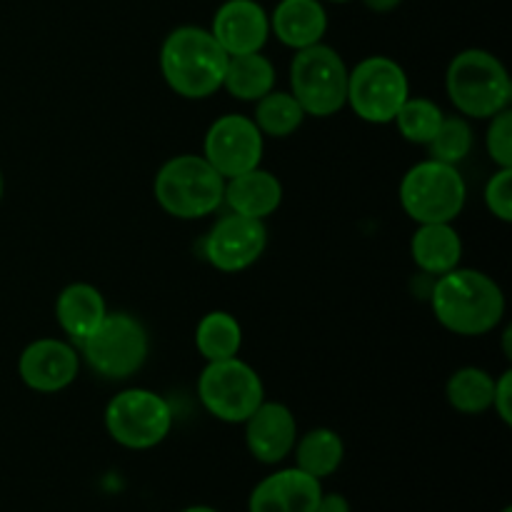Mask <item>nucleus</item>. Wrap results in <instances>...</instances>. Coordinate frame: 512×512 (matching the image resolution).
Returning <instances> with one entry per match:
<instances>
[{
    "mask_svg": "<svg viewBox=\"0 0 512 512\" xmlns=\"http://www.w3.org/2000/svg\"><path fill=\"white\" fill-rule=\"evenodd\" d=\"M225 178L203 155H178L155 175L160 208L180 220H198L220 208Z\"/></svg>",
    "mask_w": 512,
    "mask_h": 512,
    "instance_id": "obj_4",
    "label": "nucleus"
},
{
    "mask_svg": "<svg viewBox=\"0 0 512 512\" xmlns=\"http://www.w3.org/2000/svg\"><path fill=\"white\" fill-rule=\"evenodd\" d=\"M433 160L458 165L473 150V128L465 118H443L438 133L428 143Z\"/></svg>",
    "mask_w": 512,
    "mask_h": 512,
    "instance_id": "obj_27",
    "label": "nucleus"
},
{
    "mask_svg": "<svg viewBox=\"0 0 512 512\" xmlns=\"http://www.w3.org/2000/svg\"><path fill=\"white\" fill-rule=\"evenodd\" d=\"M0 198H3V173H0Z\"/></svg>",
    "mask_w": 512,
    "mask_h": 512,
    "instance_id": "obj_35",
    "label": "nucleus"
},
{
    "mask_svg": "<svg viewBox=\"0 0 512 512\" xmlns=\"http://www.w3.org/2000/svg\"><path fill=\"white\" fill-rule=\"evenodd\" d=\"M485 205L503 223L512 220V168H500L485 185Z\"/></svg>",
    "mask_w": 512,
    "mask_h": 512,
    "instance_id": "obj_29",
    "label": "nucleus"
},
{
    "mask_svg": "<svg viewBox=\"0 0 512 512\" xmlns=\"http://www.w3.org/2000/svg\"><path fill=\"white\" fill-rule=\"evenodd\" d=\"M443 110L428 98H408L400 105L398 115H395V125H398L400 135L408 143L428 145L433 135L438 133L440 123H443Z\"/></svg>",
    "mask_w": 512,
    "mask_h": 512,
    "instance_id": "obj_26",
    "label": "nucleus"
},
{
    "mask_svg": "<svg viewBox=\"0 0 512 512\" xmlns=\"http://www.w3.org/2000/svg\"><path fill=\"white\" fill-rule=\"evenodd\" d=\"M95 373L110 380H125L138 373L148 358V333L128 313H108L93 335L78 343Z\"/></svg>",
    "mask_w": 512,
    "mask_h": 512,
    "instance_id": "obj_9",
    "label": "nucleus"
},
{
    "mask_svg": "<svg viewBox=\"0 0 512 512\" xmlns=\"http://www.w3.org/2000/svg\"><path fill=\"white\" fill-rule=\"evenodd\" d=\"M465 180L455 165L425 160L400 183V205L415 223H453L465 208Z\"/></svg>",
    "mask_w": 512,
    "mask_h": 512,
    "instance_id": "obj_5",
    "label": "nucleus"
},
{
    "mask_svg": "<svg viewBox=\"0 0 512 512\" xmlns=\"http://www.w3.org/2000/svg\"><path fill=\"white\" fill-rule=\"evenodd\" d=\"M305 110L303 105L295 100L293 93H273L258 100V108H255L253 123L258 125V130L270 138H288L295 130L303 125Z\"/></svg>",
    "mask_w": 512,
    "mask_h": 512,
    "instance_id": "obj_25",
    "label": "nucleus"
},
{
    "mask_svg": "<svg viewBox=\"0 0 512 512\" xmlns=\"http://www.w3.org/2000/svg\"><path fill=\"white\" fill-rule=\"evenodd\" d=\"M290 85L305 115L328 118L348 103V68L330 45L298 50L290 63Z\"/></svg>",
    "mask_w": 512,
    "mask_h": 512,
    "instance_id": "obj_6",
    "label": "nucleus"
},
{
    "mask_svg": "<svg viewBox=\"0 0 512 512\" xmlns=\"http://www.w3.org/2000/svg\"><path fill=\"white\" fill-rule=\"evenodd\" d=\"M415 265L430 275H443L458 268L463 258V243L450 223H423L410 243Z\"/></svg>",
    "mask_w": 512,
    "mask_h": 512,
    "instance_id": "obj_20",
    "label": "nucleus"
},
{
    "mask_svg": "<svg viewBox=\"0 0 512 512\" xmlns=\"http://www.w3.org/2000/svg\"><path fill=\"white\" fill-rule=\"evenodd\" d=\"M330 3H350V0H330Z\"/></svg>",
    "mask_w": 512,
    "mask_h": 512,
    "instance_id": "obj_36",
    "label": "nucleus"
},
{
    "mask_svg": "<svg viewBox=\"0 0 512 512\" xmlns=\"http://www.w3.org/2000/svg\"><path fill=\"white\" fill-rule=\"evenodd\" d=\"M223 200L230 210L245 218L265 220L280 208L283 200V185L268 170L253 168L243 175H235L225 183Z\"/></svg>",
    "mask_w": 512,
    "mask_h": 512,
    "instance_id": "obj_18",
    "label": "nucleus"
},
{
    "mask_svg": "<svg viewBox=\"0 0 512 512\" xmlns=\"http://www.w3.org/2000/svg\"><path fill=\"white\" fill-rule=\"evenodd\" d=\"M493 123H490L488 135H485V145H488V153L493 163H498L500 168H512V113L510 108L500 110L498 115H493Z\"/></svg>",
    "mask_w": 512,
    "mask_h": 512,
    "instance_id": "obj_28",
    "label": "nucleus"
},
{
    "mask_svg": "<svg viewBox=\"0 0 512 512\" xmlns=\"http://www.w3.org/2000/svg\"><path fill=\"white\" fill-rule=\"evenodd\" d=\"M198 395L205 410L223 423H245L265 400L263 380L238 355L205 365Z\"/></svg>",
    "mask_w": 512,
    "mask_h": 512,
    "instance_id": "obj_8",
    "label": "nucleus"
},
{
    "mask_svg": "<svg viewBox=\"0 0 512 512\" xmlns=\"http://www.w3.org/2000/svg\"><path fill=\"white\" fill-rule=\"evenodd\" d=\"M228 58L210 30L180 25L160 48V70L175 93L188 100H203L223 88Z\"/></svg>",
    "mask_w": 512,
    "mask_h": 512,
    "instance_id": "obj_2",
    "label": "nucleus"
},
{
    "mask_svg": "<svg viewBox=\"0 0 512 512\" xmlns=\"http://www.w3.org/2000/svg\"><path fill=\"white\" fill-rule=\"evenodd\" d=\"M510 338H512V328L505 330L503 340H505V358H512V348H510Z\"/></svg>",
    "mask_w": 512,
    "mask_h": 512,
    "instance_id": "obj_34",
    "label": "nucleus"
},
{
    "mask_svg": "<svg viewBox=\"0 0 512 512\" xmlns=\"http://www.w3.org/2000/svg\"><path fill=\"white\" fill-rule=\"evenodd\" d=\"M370 10L375 13H388V10H395L400 5V0H363Z\"/></svg>",
    "mask_w": 512,
    "mask_h": 512,
    "instance_id": "obj_32",
    "label": "nucleus"
},
{
    "mask_svg": "<svg viewBox=\"0 0 512 512\" xmlns=\"http://www.w3.org/2000/svg\"><path fill=\"white\" fill-rule=\"evenodd\" d=\"M203 158L223 175L225 180L260 168L263 160V133L253 118L230 113L210 125L203 143Z\"/></svg>",
    "mask_w": 512,
    "mask_h": 512,
    "instance_id": "obj_11",
    "label": "nucleus"
},
{
    "mask_svg": "<svg viewBox=\"0 0 512 512\" xmlns=\"http://www.w3.org/2000/svg\"><path fill=\"white\" fill-rule=\"evenodd\" d=\"M275 85V65L260 53L230 55L223 88L238 100H260Z\"/></svg>",
    "mask_w": 512,
    "mask_h": 512,
    "instance_id": "obj_21",
    "label": "nucleus"
},
{
    "mask_svg": "<svg viewBox=\"0 0 512 512\" xmlns=\"http://www.w3.org/2000/svg\"><path fill=\"white\" fill-rule=\"evenodd\" d=\"M295 468L313 478L325 480L340 468L345 458V445L340 435L330 428H315L295 440Z\"/></svg>",
    "mask_w": 512,
    "mask_h": 512,
    "instance_id": "obj_22",
    "label": "nucleus"
},
{
    "mask_svg": "<svg viewBox=\"0 0 512 512\" xmlns=\"http://www.w3.org/2000/svg\"><path fill=\"white\" fill-rule=\"evenodd\" d=\"M210 33L228 55L260 53L270 38V15L258 0H225Z\"/></svg>",
    "mask_w": 512,
    "mask_h": 512,
    "instance_id": "obj_13",
    "label": "nucleus"
},
{
    "mask_svg": "<svg viewBox=\"0 0 512 512\" xmlns=\"http://www.w3.org/2000/svg\"><path fill=\"white\" fill-rule=\"evenodd\" d=\"M180 512H218V510L210 508V505H190V508H185Z\"/></svg>",
    "mask_w": 512,
    "mask_h": 512,
    "instance_id": "obj_33",
    "label": "nucleus"
},
{
    "mask_svg": "<svg viewBox=\"0 0 512 512\" xmlns=\"http://www.w3.org/2000/svg\"><path fill=\"white\" fill-rule=\"evenodd\" d=\"M503 512H512V508L508 505V508H503Z\"/></svg>",
    "mask_w": 512,
    "mask_h": 512,
    "instance_id": "obj_37",
    "label": "nucleus"
},
{
    "mask_svg": "<svg viewBox=\"0 0 512 512\" xmlns=\"http://www.w3.org/2000/svg\"><path fill=\"white\" fill-rule=\"evenodd\" d=\"M195 345L208 363L235 358L240 345H243V330L233 315L225 313V310H213L198 323Z\"/></svg>",
    "mask_w": 512,
    "mask_h": 512,
    "instance_id": "obj_23",
    "label": "nucleus"
},
{
    "mask_svg": "<svg viewBox=\"0 0 512 512\" xmlns=\"http://www.w3.org/2000/svg\"><path fill=\"white\" fill-rule=\"evenodd\" d=\"M80 360L73 345L55 338L30 343L20 355V378L38 393H60L78 378Z\"/></svg>",
    "mask_w": 512,
    "mask_h": 512,
    "instance_id": "obj_14",
    "label": "nucleus"
},
{
    "mask_svg": "<svg viewBox=\"0 0 512 512\" xmlns=\"http://www.w3.org/2000/svg\"><path fill=\"white\" fill-rule=\"evenodd\" d=\"M493 408L505 425H512V370H505L500 380H495Z\"/></svg>",
    "mask_w": 512,
    "mask_h": 512,
    "instance_id": "obj_30",
    "label": "nucleus"
},
{
    "mask_svg": "<svg viewBox=\"0 0 512 512\" xmlns=\"http://www.w3.org/2000/svg\"><path fill=\"white\" fill-rule=\"evenodd\" d=\"M173 428L168 400L153 390L130 388L115 395L105 408V430L128 450H150L163 443Z\"/></svg>",
    "mask_w": 512,
    "mask_h": 512,
    "instance_id": "obj_7",
    "label": "nucleus"
},
{
    "mask_svg": "<svg viewBox=\"0 0 512 512\" xmlns=\"http://www.w3.org/2000/svg\"><path fill=\"white\" fill-rule=\"evenodd\" d=\"M105 315H108V308H105L103 295L88 283L68 285L60 290L58 300H55V318L65 335H70L75 343H83L88 335H93Z\"/></svg>",
    "mask_w": 512,
    "mask_h": 512,
    "instance_id": "obj_19",
    "label": "nucleus"
},
{
    "mask_svg": "<svg viewBox=\"0 0 512 512\" xmlns=\"http://www.w3.org/2000/svg\"><path fill=\"white\" fill-rule=\"evenodd\" d=\"M315 512H353V508H350V503L345 495L323 493L320 495V503H318V508H315Z\"/></svg>",
    "mask_w": 512,
    "mask_h": 512,
    "instance_id": "obj_31",
    "label": "nucleus"
},
{
    "mask_svg": "<svg viewBox=\"0 0 512 512\" xmlns=\"http://www.w3.org/2000/svg\"><path fill=\"white\" fill-rule=\"evenodd\" d=\"M270 30L288 48H310L323 40L328 13L320 0H280L270 18Z\"/></svg>",
    "mask_w": 512,
    "mask_h": 512,
    "instance_id": "obj_17",
    "label": "nucleus"
},
{
    "mask_svg": "<svg viewBox=\"0 0 512 512\" xmlns=\"http://www.w3.org/2000/svg\"><path fill=\"white\" fill-rule=\"evenodd\" d=\"M445 90L455 108L468 118H493L510 108L512 83L505 65L480 48L463 50L448 65Z\"/></svg>",
    "mask_w": 512,
    "mask_h": 512,
    "instance_id": "obj_3",
    "label": "nucleus"
},
{
    "mask_svg": "<svg viewBox=\"0 0 512 512\" xmlns=\"http://www.w3.org/2000/svg\"><path fill=\"white\" fill-rule=\"evenodd\" d=\"M268 228L263 220L230 213L213 225L205 238V258L223 273H240L263 255Z\"/></svg>",
    "mask_w": 512,
    "mask_h": 512,
    "instance_id": "obj_12",
    "label": "nucleus"
},
{
    "mask_svg": "<svg viewBox=\"0 0 512 512\" xmlns=\"http://www.w3.org/2000/svg\"><path fill=\"white\" fill-rule=\"evenodd\" d=\"M408 98V75L385 55L360 60L353 73H348V105L365 123H393Z\"/></svg>",
    "mask_w": 512,
    "mask_h": 512,
    "instance_id": "obj_10",
    "label": "nucleus"
},
{
    "mask_svg": "<svg viewBox=\"0 0 512 512\" xmlns=\"http://www.w3.org/2000/svg\"><path fill=\"white\" fill-rule=\"evenodd\" d=\"M433 313L455 335H485L503 320L505 295L493 278L480 270L453 268L433 288Z\"/></svg>",
    "mask_w": 512,
    "mask_h": 512,
    "instance_id": "obj_1",
    "label": "nucleus"
},
{
    "mask_svg": "<svg viewBox=\"0 0 512 512\" xmlns=\"http://www.w3.org/2000/svg\"><path fill=\"white\" fill-rule=\"evenodd\" d=\"M298 440V423L288 405L260 403L245 420V445L258 463L278 465L293 453Z\"/></svg>",
    "mask_w": 512,
    "mask_h": 512,
    "instance_id": "obj_15",
    "label": "nucleus"
},
{
    "mask_svg": "<svg viewBox=\"0 0 512 512\" xmlns=\"http://www.w3.org/2000/svg\"><path fill=\"white\" fill-rule=\"evenodd\" d=\"M495 380L483 368H460L445 385L448 403L463 415H480L493 408Z\"/></svg>",
    "mask_w": 512,
    "mask_h": 512,
    "instance_id": "obj_24",
    "label": "nucleus"
},
{
    "mask_svg": "<svg viewBox=\"0 0 512 512\" xmlns=\"http://www.w3.org/2000/svg\"><path fill=\"white\" fill-rule=\"evenodd\" d=\"M323 495L318 478L300 468H285L268 475L253 488L248 512H315Z\"/></svg>",
    "mask_w": 512,
    "mask_h": 512,
    "instance_id": "obj_16",
    "label": "nucleus"
}]
</instances>
